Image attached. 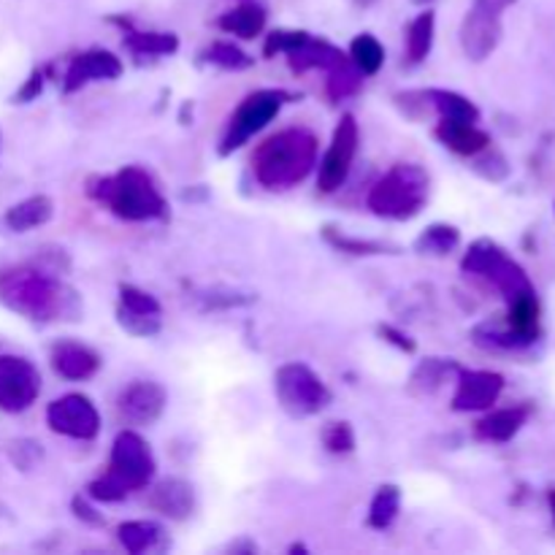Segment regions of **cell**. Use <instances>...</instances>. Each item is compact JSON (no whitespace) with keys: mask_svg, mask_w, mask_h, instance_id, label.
<instances>
[{"mask_svg":"<svg viewBox=\"0 0 555 555\" xmlns=\"http://www.w3.org/2000/svg\"><path fill=\"white\" fill-rule=\"evenodd\" d=\"M461 244V231L450 222H434L426 231H421V236L415 238L412 249L417 255H426V258H444V255L455 253Z\"/></svg>","mask_w":555,"mask_h":555,"instance_id":"obj_29","label":"cell"},{"mask_svg":"<svg viewBox=\"0 0 555 555\" xmlns=\"http://www.w3.org/2000/svg\"><path fill=\"white\" fill-rule=\"evenodd\" d=\"M291 553H307V545H291Z\"/></svg>","mask_w":555,"mask_h":555,"instance_id":"obj_48","label":"cell"},{"mask_svg":"<svg viewBox=\"0 0 555 555\" xmlns=\"http://www.w3.org/2000/svg\"><path fill=\"white\" fill-rule=\"evenodd\" d=\"M9 459L20 472H30L33 466L41 464L43 448L36 439H14V442L9 444Z\"/></svg>","mask_w":555,"mask_h":555,"instance_id":"obj_40","label":"cell"},{"mask_svg":"<svg viewBox=\"0 0 555 555\" xmlns=\"http://www.w3.org/2000/svg\"><path fill=\"white\" fill-rule=\"evenodd\" d=\"M518 0H475L461 22V49L472 63H482L502 41V14Z\"/></svg>","mask_w":555,"mask_h":555,"instance_id":"obj_9","label":"cell"},{"mask_svg":"<svg viewBox=\"0 0 555 555\" xmlns=\"http://www.w3.org/2000/svg\"><path fill=\"white\" fill-rule=\"evenodd\" d=\"M547 504H551V513H553V524H555V488L547 491Z\"/></svg>","mask_w":555,"mask_h":555,"instance_id":"obj_46","label":"cell"},{"mask_svg":"<svg viewBox=\"0 0 555 555\" xmlns=\"http://www.w3.org/2000/svg\"><path fill=\"white\" fill-rule=\"evenodd\" d=\"M150 507L168 520H188L195 513V491L182 477H166L150 491Z\"/></svg>","mask_w":555,"mask_h":555,"instance_id":"obj_17","label":"cell"},{"mask_svg":"<svg viewBox=\"0 0 555 555\" xmlns=\"http://www.w3.org/2000/svg\"><path fill=\"white\" fill-rule=\"evenodd\" d=\"M231 551L233 553H258V545H255V542H247V540H242V542H236V545H231Z\"/></svg>","mask_w":555,"mask_h":555,"instance_id":"obj_45","label":"cell"},{"mask_svg":"<svg viewBox=\"0 0 555 555\" xmlns=\"http://www.w3.org/2000/svg\"><path fill=\"white\" fill-rule=\"evenodd\" d=\"M54 217V201L49 195H30V198L20 201V204L9 206L3 215V222L9 231L27 233L33 228L47 225Z\"/></svg>","mask_w":555,"mask_h":555,"instance_id":"obj_23","label":"cell"},{"mask_svg":"<svg viewBox=\"0 0 555 555\" xmlns=\"http://www.w3.org/2000/svg\"><path fill=\"white\" fill-rule=\"evenodd\" d=\"M70 509H74V518L81 520V524L87 526H95V529H101L103 524H106V518H103V513H98L95 507L90 504V496H74L70 499Z\"/></svg>","mask_w":555,"mask_h":555,"instance_id":"obj_44","label":"cell"},{"mask_svg":"<svg viewBox=\"0 0 555 555\" xmlns=\"http://www.w3.org/2000/svg\"><path fill=\"white\" fill-rule=\"evenodd\" d=\"M323 439V448L328 450L331 455H350L356 450V431L347 421H334L323 428L320 434Z\"/></svg>","mask_w":555,"mask_h":555,"instance_id":"obj_37","label":"cell"},{"mask_svg":"<svg viewBox=\"0 0 555 555\" xmlns=\"http://www.w3.org/2000/svg\"><path fill=\"white\" fill-rule=\"evenodd\" d=\"M431 195V177L417 163H396L372 184L366 206L383 220L406 222L421 215Z\"/></svg>","mask_w":555,"mask_h":555,"instance_id":"obj_4","label":"cell"},{"mask_svg":"<svg viewBox=\"0 0 555 555\" xmlns=\"http://www.w3.org/2000/svg\"><path fill=\"white\" fill-rule=\"evenodd\" d=\"M41 396V372L22 356H0V410L9 415L27 412Z\"/></svg>","mask_w":555,"mask_h":555,"instance_id":"obj_12","label":"cell"},{"mask_svg":"<svg viewBox=\"0 0 555 555\" xmlns=\"http://www.w3.org/2000/svg\"><path fill=\"white\" fill-rule=\"evenodd\" d=\"M238 3H247V0H238ZM258 3H260V0H258Z\"/></svg>","mask_w":555,"mask_h":555,"instance_id":"obj_51","label":"cell"},{"mask_svg":"<svg viewBox=\"0 0 555 555\" xmlns=\"http://www.w3.org/2000/svg\"><path fill=\"white\" fill-rule=\"evenodd\" d=\"M428 106L437 112L439 119H450V122H480V108H477L475 101H469L466 95L455 90H439V87H431V90H423Z\"/></svg>","mask_w":555,"mask_h":555,"instance_id":"obj_24","label":"cell"},{"mask_svg":"<svg viewBox=\"0 0 555 555\" xmlns=\"http://www.w3.org/2000/svg\"><path fill=\"white\" fill-rule=\"evenodd\" d=\"M504 377L499 372H486V369H459L455 374V412H486L502 399Z\"/></svg>","mask_w":555,"mask_h":555,"instance_id":"obj_14","label":"cell"},{"mask_svg":"<svg viewBox=\"0 0 555 555\" xmlns=\"http://www.w3.org/2000/svg\"><path fill=\"white\" fill-rule=\"evenodd\" d=\"M49 363L57 377L68 379V383H85L101 372L103 361L92 347L74 339H60L49 347Z\"/></svg>","mask_w":555,"mask_h":555,"instance_id":"obj_16","label":"cell"},{"mask_svg":"<svg viewBox=\"0 0 555 555\" xmlns=\"http://www.w3.org/2000/svg\"><path fill=\"white\" fill-rule=\"evenodd\" d=\"M112 25L122 30V47L135 57H171L179 52V36L160 30H135L125 16H112Z\"/></svg>","mask_w":555,"mask_h":555,"instance_id":"obj_18","label":"cell"},{"mask_svg":"<svg viewBox=\"0 0 555 555\" xmlns=\"http://www.w3.org/2000/svg\"><path fill=\"white\" fill-rule=\"evenodd\" d=\"M401 513V488L393 482H385L377 488L372 504H369L366 526L374 531H385L396 524Z\"/></svg>","mask_w":555,"mask_h":555,"instance_id":"obj_30","label":"cell"},{"mask_svg":"<svg viewBox=\"0 0 555 555\" xmlns=\"http://www.w3.org/2000/svg\"><path fill=\"white\" fill-rule=\"evenodd\" d=\"M358 144H361V128H358L356 114H341V119L334 128V135H331L328 150H325L323 160L318 166L320 193L331 195L345 188L347 177L352 171V163H356Z\"/></svg>","mask_w":555,"mask_h":555,"instance_id":"obj_10","label":"cell"},{"mask_svg":"<svg viewBox=\"0 0 555 555\" xmlns=\"http://www.w3.org/2000/svg\"><path fill=\"white\" fill-rule=\"evenodd\" d=\"M117 307L130 309V312H139V314H163L160 301H157L152 293L141 291L135 285H119V304Z\"/></svg>","mask_w":555,"mask_h":555,"instance_id":"obj_38","label":"cell"},{"mask_svg":"<svg viewBox=\"0 0 555 555\" xmlns=\"http://www.w3.org/2000/svg\"><path fill=\"white\" fill-rule=\"evenodd\" d=\"M266 20H269V14H266L263 3L247 0V3H238L236 9L225 11V14L217 20V27H220L222 33H228V36H236L242 38V41H253V38H258L260 33H263Z\"/></svg>","mask_w":555,"mask_h":555,"instance_id":"obj_22","label":"cell"},{"mask_svg":"<svg viewBox=\"0 0 555 555\" xmlns=\"http://www.w3.org/2000/svg\"><path fill=\"white\" fill-rule=\"evenodd\" d=\"M47 426L60 437L92 442L101 434V412L87 396L65 393L47 406Z\"/></svg>","mask_w":555,"mask_h":555,"instance_id":"obj_11","label":"cell"},{"mask_svg":"<svg viewBox=\"0 0 555 555\" xmlns=\"http://www.w3.org/2000/svg\"><path fill=\"white\" fill-rule=\"evenodd\" d=\"M204 60L209 65H217L222 70H247L255 65V57H249L242 47L233 41H215L204 49Z\"/></svg>","mask_w":555,"mask_h":555,"instance_id":"obj_34","label":"cell"},{"mask_svg":"<svg viewBox=\"0 0 555 555\" xmlns=\"http://www.w3.org/2000/svg\"><path fill=\"white\" fill-rule=\"evenodd\" d=\"M117 542L130 555H141L160 551L166 534H163V526L155 524V520H125V524L117 526Z\"/></svg>","mask_w":555,"mask_h":555,"instance_id":"obj_25","label":"cell"},{"mask_svg":"<svg viewBox=\"0 0 555 555\" xmlns=\"http://www.w3.org/2000/svg\"><path fill=\"white\" fill-rule=\"evenodd\" d=\"M529 406H507V410H493L488 412L486 417L475 423V437L480 442H491V444H504L509 439L518 437L520 428L526 426L529 421Z\"/></svg>","mask_w":555,"mask_h":555,"instance_id":"obj_20","label":"cell"},{"mask_svg":"<svg viewBox=\"0 0 555 555\" xmlns=\"http://www.w3.org/2000/svg\"><path fill=\"white\" fill-rule=\"evenodd\" d=\"M377 336L383 341H388V345H393L396 350L406 352V356H415V350H417L415 339H412V336H406L401 328H396V325H388V323L377 325Z\"/></svg>","mask_w":555,"mask_h":555,"instance_id":"obj_43","label":"cell"},{"mask_svg":"<svg viewBox=\"0 0 555 555\" xmlns=\"http://www.w3.org/2000/svg\"><path fill=\"white\" fill-rule=\"evenodd\" d=\"M350 60L363 76H377L385 65V47L379 43L377 36L372 33H361V36L352 38L350 43Z\"/></svg>","mask_w":555,"mask_h":555,"instance_id":"obj_32","label":"cell"},{"mask_svg":"<svg viewBox=\"0 0 555 555\" xmlns=\"http://www.w3.org/2000/svg\"><path fill=\"white\" fill-rule=\"evenodd\" d=\"M434 36H437V14L431 9L417 14L406 27V63L421 65L434 49Z\"/></svg>","mask_w":555,"mask_h":555,"instance_id":"obj_28","label":"cell"},{"mask_svg":"<svg viewBox=\"0 0 555 555\" xmlns=\"http://www.w3.org/2000/svg\"><path fill=\"white\" fill-rule=\"evenodd\" d=\"M125 70L122 60L108 49H87V52L76 54L70 60L68 70L63 76V92H79L81 87L92 85V81H114L119 79Z\"/></svg>","mask_w":555,"mask_h":555,"instance_id":"obj_15","label":"cell"},{"mask_svg":"<svg viewBox=\"0 0 555 555\" xmlns=\"http://www.w3.org/2000/svg\"><path fill=\"white\" fill-rule=\"evenodd\" d=\"M352 3H356L358 9H369V5H374V3H377V0H352Z\"/></svg>","mask_w":555,"mask_h":555,"instance_id":"obj_47","label":"cell"},{"mask_svg":"<svg viewBox=\"0 0 555 555\" xmlns=\"http://www.w3.org/2000/svg\"><path fill=\"white\" fill-rule=\"evenodd\" d=\"M296 101V95L287 90H255L244 98L242 103L236 106V112L231 114L228 119L225 135L220 141V155L228 157L233 155L236 150H242L253 135H258L260 130L266 128L269 122H274L280 117L282 106L285 103Z\"/></svg>","mask_w":555,"mask_h":555,"instance_id":"obj_7","label":"cell"},{"mask_svg":"<svg viewBox=\"0 0 555 555\" xmlns=\"http://www.w3.org/2000/svg\"><path fill=\"white\" fill-rule=\"evenodd\" d=\"M363 79H366V76H363L361 70L352 65V60L347 57L345 63L336 65V68H331L328 74H325V92H328L331 101H347V98L358 95Z\"/></svg>","mask_w":555,"mask_h":555,"instance_id":"obj_33","label":"cell"},{"mask_svg":"<svg viewBox=\"0 0 555 555\" xmlns=\"http://www.w3.org/2000/svg\"><path fill=\"white\" fill-rule=\"evenodd\" d=\"M0 307L30 323L47 325L57 320H79L81 298L70 285L60 280L57 271L33 263L9 266L0 271Z\"/></svg>","mask_w":555,"mask_h":555,"instance_id":"obj_1","label":"cell"},{"mask_svg":"<svg viewBox=\"0 0 555 555\" xmlns=\"http://www.w3.org/2000/svg\"><path fill=\"white\" fill-rule=\"evenodd\" d=\"M43 85H47V68H33L30 76L22 81L20 90L14 92V103L36 101V98L43 92Z\"/></svg>","mask_w":555,"mask_h":555,"instance_id":"obj_42","label":"cell"},{"mask_svg":"<svg viewBox=\"0 0 555 555\" xmlns=\"http://www.w3.org/2000/svg\"><path fill=\"white\" fill-rule=\"evenodd\" d=\"M459 363L450 361V358H426L412 372L410 390L415 396H434L453 374H459Z\"/></svg>","mask_w":555,"mask_h":555,"instance_id":"obj_26","label":"cell"},{"mask_svg":"<svg viewBox=\"0 0 555 555\" xmlns=\"http://www.w3.org/2000/svg\"><path fill=\"white\" fill-rule=\"evenodd\" d=\"M193 298L198 301L201 312H228V309L253 307V304L258 301V296H255V293L236 291V287H225V285L204 287V291L195 293Z\"/></svg>","mask_w":555,"mask_h":555,"instance_id":"obj_31","label":"cell"},{"mask_svg":"<svg viewBox=\"0 0 555 555\" xmlns=\"http://www.w3.org/2000/svg\"><path fill=\"white\" fill-rule=\"evenodd\" d=\"M117 323L125 334L135 336V339H152L163 331L160 314H139L122 307H117Z\"/></svg>","mask_w":555,"mask_h":555,"instance_id":"obj_35","label":"cell"},{"mask_svg":"<svg viewBox=\"0 0 555 555\" xmlns=\"http://www.w3.org/2000/svg\"><path fill=\"white\" fill-rule=\"evenodd\" d=\"M323 238L336 249V253L345 255H356V258H372V255H396L399 247L388 242H377V238H361V236H350V233L339 231L334 225H325Z\"/></svg>","mask_w":555,"mask_h":555,"instance_id":"obj_27","label":"cell"},{"mask_svg":"<svg viewBox=\"0 0 555 555\" xmlns=\"http://www.w3.org/2000/svg\"><path fill=\"white\" fill-rule=\"evenodd\" d=\"M472 171L480 173V177L488 179V182L499 184L509 177V160L499 150L486 146V150L477 152V155L472 157Z\"/></svg>","mask_w":555,"mask_h":555,"instance_id":"obj_36","label":"cell"},{"mask_svg":"<svg viewBox=\"0 0 555 555\" xmlns=\"http://www.w3.org/2000/svg\"><path fill=\"white\" fill-rule=\"evenodd\" d=\"M155 455H152L150 444L133 428H125L117 434L112 444V459H108L106 475H112L119 486L128 493L144 491L155 480Z\"/></svg>","mask_w":555,"mask_h":555,"instance_id":"obj_8","label":"cell"},{"mask_svg":"<svg viewBox=\"0 0 555 555\" xmlns=\"http://www.w3.org/2000/svg\"><path fill=\"white\" fill-rule=\"evenodd\" d=\"M320 141L307 128H285L253 152V173L260 188L291 190L318 168Z\"/></svg>","mask_w":555,"mask_h":555,"instance_id":"obj_2","label":"cell"},{"mask_svg":"<svg viewBox=\"0 0 555 555\" xmlns=\"http://www.w3.org/2000/svg\"><path fill=\"white\" fill-rule=\"evenodd\" d=\"M168 406V393L155 379H133L117 396V412L130 426H155Z\"/></svg>","mask_w":555,"mask_h":555,"instance_id":"obj_13","label":"cell"},{"mask_svg":"<svg viewBox=\"0 0 555 555\" xmlns=\"http://www.w3.org/2000/svg\"><path fill=\"white\" fill-rule=\"evenodd\" d=\"M87 496H90V502H101V504H117V502H125V499L130 496L128 491H125L122 486H119L117 480H114L112 475H101L95 477V480L87 486Z\"/></svg>","mask_w":555,"mask_h":555,"instance_id":"obj_41","label":"cell"},{"mask_svg":"<svg viewBox=\"0 0 555 555\" xmlns=\"http://www.w3.org/2000/svg\"><path fill=\"white\" fill-rule=\"evenodd\" d=\"M307 30H287V27H280V30H271L263 41V57L274 60L276 54H291L293 49L301 47L307 41Z\"/></svg>","mask_w":555,"mask_h":555,"instance_id":"obj_39","label":"cell"},{"mask_svg":"<svg viewBox=\"0 0 555 555\" xmlns=\"http://www.w3.org/2000/svg\"><path fill=\"white\" fill-rule=\"evenodd\" d=\"M461 269H464V274L480 276L488 285L496 287L507 304L520 296H529V293H537L534 282L529 280L524 266L509 258L507 249L499 247L493 238H477L461 258Z\"/></svg>","mask_w":555,"mask_h":555,"instance_id":"obj_5","label":"cell"},{"mask_svg":"<svg viewBox=\"0 0 555 555\" xmlns=\"http://www.w3.org/2000/svg\"><path fill=\"white\" fill-rule=\"evenodd\" d=\"M412 3H428V0H412Z\"/></svg>","mask_w":555,"mask_h":555,"instance_id":"obj_50","label":"cell"},{"mask_svg":"<svg viewBox=\"0 0 555 555\" xmlns=\"http://www.w3.org/2000/svg\"><path fill=\"white\" fill-rule=\"evenodd\" d=\"M274 393L282 410L296 421L314 417L334 401V393L307 363H285L274 374Z\"/></svg>","mask_w":555,"mask_h":555,"instance_id":"obj_6","label":"cell"},{"mask_svg":"<svg viewBox=\"0 0 555 555\" xmlns=\"http://www.w3.org/2000/svg\"><path fill=\"white\" fill-rule=\"evenodd\" d=\"M0 150H3V130H0Z\"/></svg>","mask_w":555,"mask_h":555,"instance_id":"obj_49","label":"cell"},{"mask_svg":"<svg viewBox=\"0 0 555 555\" xmlns=\"http://www.w3.org/2000/svg\"><path fill=\"white\" fill-rule=\"evenodd\" d=\"M434 135L439 139V144H444L450 152H455V155L461 157H475L477 152L491 146V135L472 122H450V119H439L437 128H434Z\"/></svg>","mask_w":555,"mask_h":555,"instance_id":"obj_21","label":"cell"},{"mask_svg":"<svg viewBox=\"0 0 555 555\" xmlns=\"http://www.w3.org/2000/svg\"><path fill=\"white\" fill-rule=\"evenodd\" d=\"M85 190L95 204L106 206L125 222H152L168 217L166 195L160 193L152 173L141 166H125L108 177H90Z\"/></svg>","mask_w":555,"mask_h":555,"instance_id":"obj_3","label":"cell"},{"mask_svg":"<svg viewBox=\"0 0 555 555\" xmlns=\"http://www.w3.org/2000/svg\"><path fill=\"white\" fill-rule=\"evenodd\" d=\"M287 63H291V70L293 74H307V70H323V74H328L331 68H336V65L345 63L350 54L341 52L336 43L325 41V38H318L309 33L307 41L301 43V47L293 49L291 54H285Z\"/></svg>","mask_w":555,"mask_h":555,"instance_id":"obj_19","label":"cell"}]
</instances>
